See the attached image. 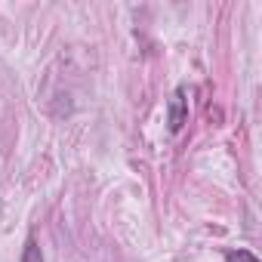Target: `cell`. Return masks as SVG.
Segmentation results:
<instances>
[{
    "label": "cell",
    "instance_id": "obj_1",
    "mask_svg": "<svg viewBox=\"0 0 262 262\" xmlns=\"http://www.w3.org/2000/svg\"><path fill=\"white\" fill-rule=\"evenodd\" d=\"M185 120H188V93H185V86H176L173 96H170V105H167L170 133H179V129L185 126Z\"/></svg>",
    "mask_w": 262,
    "mask_h": 262
},
{
    "label": "cell",
    "instance_id": "obj_2",
    "mask_svg": "<svg viewBox=\"0 0 262 262\" xmlns=\"http://www.w3.org/2000/svg\"><path fill=\"white\" fill-rule=\"evenodd\" d=\"M22 262H43V253H40V244H37V237H28V244H25V253H22Z\"/></svg>",
    "mask_w": 262,
    "mask_h": 262
},
{
    "label": "cell",
    "instance_id": "obj_3",
    "mask_svg": "<svg viewBox=\"0 0 262 262\" xmlns=\"http://www.w3.org/2000/svg\"><path fill=\"white\" fill-rule=\"evenodd\" d=\"M225 262H259V256L253 250H228L225 253Z\"/></svg>",
    "mask_w": 262,
    "mask_h": 262
}]
</instances>
